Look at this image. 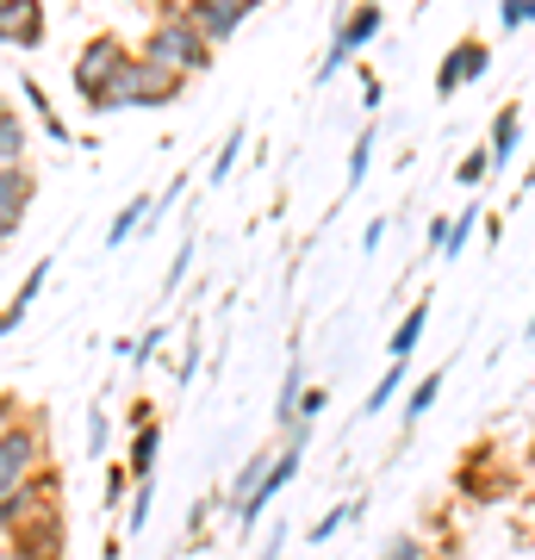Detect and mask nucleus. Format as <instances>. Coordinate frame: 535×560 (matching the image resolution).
I'll use <instances>...</instances> for the list:
<instances>
[{"mask_svg":"<svg viewBox=\"0 0 535 560\" xmlns=\"http://www.w3.org/2000/svg\"><path fill=\"white\" fill-rule=\"evenodd\" d=\"M0 541H7V548H20V555L62 560L69 529H62V474H57V467H44L32 486H20V492H7V499H0Z\"/></svg>","mask_w":535,"mask_h":560,"instance_id":"1","label":"nucleus"},{"mask_svg":"<svg viewBox=\"0 0 535 560\" xmlns=\"http://www.w3.org/2000/svg\"><path fill=\"white\" fill-rule=\"evenodd\" d=\"M138 57H150V62H162V69H175V75H206L212 69V44L194 32V20H187V0H162L156 13H150V32H143V44H138Z\"/></svg>","mask_w":535,"mask_h":560,"instance_id":"2","label":"nucleus"},{"mask_svg":"<svg viewBox=\"0 0 535 560\" xmlns=\"http://www.w3.org/2000/svg\"><path fill=\"white\" fill-rule=\"evenodd\" d=\"M44 467H50V423H44V411H20L0 430V499L32 486Z\"/></svg>","mask_w":535,"mask_h":560,"instance_id":"3","label":"nucleus"},{"mask_svg":"<svg viewBox=\"0 0 535 560\" xmlns=\"http://www.w3.org/2000/svg\"><path fill=\"white\" fill-rule=\"evenodd\" d=\"M125 62H131V44H125L119 32H94V38L75 50L69 81H75V101L88 106V113H106V94H113V81L125 75Z\"/></svg>","mask_w":535,"mask_h":560,"instance_id":"4","label":"nucleus"},{"mask_svg":"<svg viewBox=\"0 0 535 560\" xmlns=\"http://www.w3.org/2000/svg\"><path fill=\"white\" fill-rule=\"evenodd\" d=\"M181 94H187V75H175V69H162V62L131 50L125 75L113 81V94H106V113H156V106H175Z\"/></svg>","mask_w":535,"mask_h":560,"instance_id":"5","label":"nucleus"},{"mask_svg":"<svg viewBox=\"0 0 535 560\" xmlns=\"http://www.w3.org/2000/svg\"><path fill=\"white\" fill-rule=\"evenodd\" d=\"M380 25H386V7H356V13H342L337 38H330V50H324V62H317V81H330L342 62L361 50V44H374V38H380Z\"/></svg>","mask_w":535,"mask_h":560,"instance_id":"6","label":"nucleus"},{"mask_svg":"<svg viewBox=\"0 0 535 560\" xmlns=\"http://www.w3.org/2000/svg\"><path fill=\"white\" fill-rule=\"evenodd\" d=\"M249 7H256V0H187V20H194L199 38L219 50V44H231L243 25H249Z\"/></svg>","mask_w":535,"mask_h":560,"instance_id":"7","label":"nucleus"},{"mask_svg":"<svg viewBox=\"0 0 535 560\" xmlns=\"http://www.w3.org/2000/svg\"><path fill=\"white\" fill-rule=\"evenodd\" d=\"M486 69H492V44H486V38H461L455 50L442 57V69H437V94H442V101H455L461 88L479 81Z\"/></svg>","mask_w":535,"mask_h":560,"instance_id":"8","label":"nucleus"},{"mask_svg":"<svg viewBox=\"0 0 535 560\" xmlns=\"http://www.w3.org/2000/svg\"><path fill=\"white\" fill-rule=\"evenodd\" d=\"M299 460H305V448H280V455H275V467H268V480H261L256 492H249V499L237 504V529H256V523H261V511H268V504H275L280 492H287V486L299 480Z\"/></svg>","mask_w":535,"mask_h":560,"instance_id":"9","label":"nucleus"},{"mask_svg":"<svg viewBox=\"0 0 535 560\" xmlns=\"http://www.w3.org/2000/svg\"><path fill=\"white\" fill-rule=\"evenodd\" d=\"M32 200H38V168H0V243L20 237Z\"/></svg>","mask_w":535,"mask_h":560,"instance_id":"10","label":"nucleus"},{"mask_svg":"<svg viewBox=\"0 0 535 560\" xmlns=\"http://www.w3.org/2000/svg\"><path fill=\"white\" fill-rule=\"evenodd\" d=\"M0 44L38 50L44 44V7L38 0H0Z\"/></svg>","mask_w":535,"mask_h":560,"instance_id":"11","label":"nucleus"},{"mask_svg":"<svg viewBox=\"0 0 535 560\" xmlns=\"http://www.w3.org/2000/svg\"><path fill=\"white\" fill-rule=\"evenodd\" d=\"M0 168H32V125L7 101H0Z\"/></svg>","mask_w":535,"mask_h":560,"instance_id":"12","label":"nucleus"},{"mask_svg":"<svg viewBox=\"0 0 535 560\" xmlns=\"http://www.w3.org/2000/svg\"><path fill=\"white\" fill-rule=\"evenodd\" d=\"M156 448H162V423L150 418V423H138V430H131V455H125V474H131V480H150V474H156Z\"/></svg>","mask_w":535,"mask_h":560,"instance_id":"13","label":"nucleus"},{"mask_svg":"<svg viewBox=\"0 0 535 560\" xmlns=\"http://www.w3.org/2000/svg\"><path fill=\"white\" fill-rule=\"evenodd\" d=\"M20 88H25V106H32V119L44 125V138H50V143H69V138H75V131H69V125L57 119V106H50V94H44L38 81H32V69L20 75Z\"/></svg>","mask_w":535,"mask_h":560,"instance_id":"14","label":"nucleus"},{"mask_svg":"<svg viewBox=\"0 0 535 560\" xmlns=\"http://www.w3.org/2000/svg\"><path fill=\"white\" fill-rule=\"evenodd\" d=\"M516 143H523V106H504L492 119V143H486V150H492V168L516 156Z\"/></svg>","mask_w":535,"mask_h":560,"instance_id":"15","label":"nucleus"},{"mask_svg":"<svg viewBox=\"0 0 535 560\" xmlns=\"http://www.w3.org/2000/svg\"><path fill=\"white\" fill-rule=\"evenodd\" d=\"M423 324H430V305H411V312L398 318L393 342H386V355H393V361H411V355H417V337H423Z\"/></svg>","mask_w":535,"mask_h":560,"instance_id":"16","label":"nucleus"},{"mask_svg":"<svg viewBox=\"0 0 535 560\" xmlns=\"http://www.w3.org/2000/svg\"><path fill=\"white\" fill-rule=\"evenodd\" d=\"M143 212H150V194H138L131 206H119V219L106 224V249H125V243L143 231Z\"/></svg>","mask_w":535,"mask_h":560,"instance_id":"17","label":"nucleus"},{"mask_svg":"<svg viewBox=\"0 0 535 560\" xmlns=\"http://www.w3.org/2000/svg\"><path fill=\"white\" fill-rule=\"evenodd\" d=\"M405 368H411V361H393V368L380 374L374 393H368V405H361V418H380V405H393L398 393H405Z\"/></svg>","mask_w":535,"mask_h":560,"instance_id":"18","label":"nucleus"},{"mask_svg":"<svg viewBox=\"0 0 535 560\" xmlns=\"http://www.w3.org/2000/svg\"><path fill=\"white\" fill-rule=\"evenodd\" d=\"M437 399H442V368H430V374H423V381H417L411 393H405V423H417Z\"/></svg>","mask_w":535,"mask_h":560,"instance_id":"19","label":"nucleus"},{"mask_svg":"<svg viewBox=\"0 0 535 560\" xmlns=\"http://www.w3.org/2000/svg\"><path fill=\"white\" fill-rule=\"evenodd\" d=\"M268 467H275V455H249V460H243V467H237V480H231V504L249 499V492H256V486L268 480Z\"/></svg>","mask_w":535,"mask_h":560,"instance_id":"20","label":"nucleus"},{"mask_svg":"<svg viewBox=\"0 0 535 560\" xmlns=\"http://www.w3.org/2000/svg\"><path fill=\"white\" fill-rule=\"evenodd\" d=\"M361 517V504H330V511H324V517L312 523V529H305V541H330L342 529V523H356Z\"/></svg>","mask_w":535,"mask_h":560,"instance_id":"21","label":"nucleus"},{"mask_svg":"<svg viewBox=\"0 0 535 560\" xmlns=\"http://www.w3.org/2000/svg\"><path fill=\"white\" fill-rule=\"evenodd\" d=\"M368 162H374V125H368L356 143H349V194H356L361 180H368Z\"/></svg>","mask_w":535,"mask_h":560,"instance_id":"22","label":"nucleus"},{"mask_svg":"<svg viewBox=\"0 0 535 560\" xmlns=\"http://www.w3.org/2000/svg\"><path fill=\"white\" fill-rule=\"evenodd\" d=\"M474 224H479V206H467L461 219H449V243H442V256H461V249H467V237H474Z\"/></svg>","mask_w":535,"mask_h":560,"instance_id":"23","label":"nucleus"},{"mask_svg":"<svg viewBox=\"0 0 535 560\" xmlns=\"http://www.w3.org/2000/svg\"><path fill=\"white\" fill-rule=\"evenodd\" d=\"M44 280H50V256H44V261H32V275L20 280V293H13V305H25V312H32V305H38V293H44Z\"/></svg>","mask_w":535,"mask_h":560,"instance_id":"24","label":"nucleus"},{"mask_svg":"<svg viewBox=\"0 0 535 560\" xmlns=\"http://www.w3.org/2000/svg\"><path fill=\"white\" fill-rule=\"evenodd\" d=\"M486 175H492V150H467V162L455 168V180H461V187H479Z\"/></svg>","mask_w":535,"mask_h":560,"instance_id":"25","label":"nucleus"},{"mask_svg":"<svg viewBox=\"0 0 535 560\" xmlns=\"http://www.w3.org/2000/svg\"><path fill=\"white\" fill-rule=\"evenodd\" d=\"M237 156H243V131L231 125V138L219 143V162H212V180H224V175H231V168H237Z\"/></svg>","mask_w":535,"mask_h":560,"instance_id":"26","label":"nucleus"},{"mask_svg":"<svg viewBox=\"0 0 535 560\" xmlns=\"http://www.w3.org/2000/svg\"><path fill=\"white\" fill-rule=\"evenodd\" d=\"M150 504H156V480H138V492H131V536L150 523Z\"/></svg>","mask_w":535,"mask_h":560,"instance_id":"27","label":"nucleus"},{"mask_svg":"<svg viewBox=\"0 0 535 560\" xmlns=\"http://www.w3.org/2000/svg\"><path fill=\"white\" fill-rule=\"evenodd\" d=\"M324 405H330V393H324V386H305V393H299V423L312 430V423L324 418Z\"/></svg>","mask_w":535,"mask_h":560,"instance_id":"28","label":"nucleus"},{"mask_svg":"<svg viewBox=\"0 0 535 560\" xmlns=\"http://www.w3.org/2000/svg\"><path fill=\"white\" fill-rule=\"evenodd\" d=\"M106 436H113V418H106V411H88V455H106Z\"/></svg>","mask_w":535,"mask_h":560,"instance_id":"29","label":"nucleus"},{"mask_svg":"<svg viewBox=\"0 0 535 560\" xmlns=\"http://www.w3.org/2000/svg\"><path fill=\"white\" fill-rule=\"evenodd\" d=\"M498 25H504V32H516V25H535V0H504V7H498Z\"/></svg>","mask_w":535,"mask_h":560,"instance_id":"30","label":"nucleus"},{"mask_svg":"<svg viewBox=\"0 0 535 560\" xmlns=\"http://www.w3.org/2000/svg\"><path fill=\"white\" fill-rule=\"evenodd\" d=\"M162 342H168V324H150V330H143L138 342H131V361H150L162 349Z\"/></svg>","mask_w":535,"mask_h":560,"instance_id":"31","label":"nucleus"},{"mask_svg":"<svg viewBox=\"0 0 535 560\" xmlns=\"http://www.w3.org/2000/svg\"><path fill=\"white\" fill-rule=\"evenodd\" d=\"M187 268H194V243L181 237V249H175V261H168V280H162V287H168V293H175L181 280H187Z\"/></svg>","mask_w":535,"mask_h":560,"instance_id":"32","label":"nucleus"},{"mask_svg":"<svg viewBox=\"0 0 535 560\" xmlns=\"http://www.w3.org/2000/svg\"><path fill=\"white\" fill-rule=\"evenodd\" d=\"M423 555H430V548H423L417 536H398V541H393V548H386L380 560H423Z\"/></svg>","mask_w":535,"mask_h":560,"instance_id":"33","label":"nucleus"},{"mask_svg":"<svg viewBox=\"0 0 535 560\" xmlns=\"http://www.w3.org/2000/svg\"><path fill=\"white\" fill-rule=\"evenodd\" d=\"M25 324V305H0V342L13 337V330H20Z\"/></svg>","mask_w":535,"mask_h":560,"instance_id":"34","label":"nucleus"},{"mask_svg":"<svg viewBox=\"0 0 535 560\" xmlns=\"http://www.w3.org/2000/svg\"><path fill=\"white\" fill-rule=\"evenodd\" d=\"M125 486H131V474H125V467H113V474H106V504H119Z\"/></svg>","mask_w":535,"mask_h":560,"instance_id":"35","label":"nucleus"},{"mask_svg":"<svg viewBox=\"0 0 535 560\" xmlns=\"http://www.w3.org/2000/svg\"><path fill=\"white\" fill-rule=\"evenodd\" d=\"M194 374H199V349H187V355H181V361H175V381H181V386H187V381H194Z\"/></svg>","mask_w":535,"mask_h":560,"instance_id":"36","label":"nucleus"},{"mask_svg":"<svg viewBox=\"0 0 535 560\" xmlns=\"http://www.w3.org/2000/svg\"><path fill=\"white\" fill-rule=\"evenodd\" d=\"M380 237H386V219H368V231H361V249H380Z\"/></svg>","mask_w":535,"mask_h":560,"instance_id":"37","label":"nucleus"},{"mask_svg":"<svg viewBox=\"0 0 535 560\" xmlns=\"http://www.w3.org/2000/svg\"><path fill=\"white\" fill-rule=\"evenodd\" d=\"M20 411H25V405H20V399H13V393H0V430H7V423L20 418Z\"/></svg>","mask_w":535,"mask_h":560,"instance_id":"38","label":"nucleus"},{"mask_svg":"<svg viewBox=\"0 0 535 560\" xmlns=\"http://www.w3.org/2000/svg\"><path fill=\"white\" fill-rule=\"evenodd\" d=\"M361 94H368V106H380V75L374 69H361Z\"/></svg>","mask_w":535,"mask_h":560,"instance_id":"39","label":"nucleus"},{"mask_svg":"<svg viewBox=\"0 0 535 560\" xmlns=\"http://www.w3.org/2000/svg\"><path fill=\"white\" fill-rule=\"evenodd\" d=\"M0 560H50V555H20V548H7V541H0Z\"/></svg>","mask_w":535,"mask_h":560,"instance_id":"40","label":"nucleus"}]
</instances>
